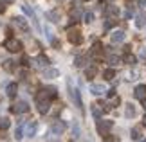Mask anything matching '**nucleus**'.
<instances>
[{
  "instance_id": "29",
  "label": "nucleus",
  "mask_w": 146,
  "mask_h": 142,
  "mask_svg": "<svg viewBox=\"0 0 146 142\" xmlns=\"http://www.w3.org/2000/svg\"><path fill=\"white\" fill-rule=\"evenodd\" d=\"M130 137H132V140H139V139H141V129H139V128H133Z\"/></svg>"
},
{
  "instance_id": "23",
  "label": "nucleus",
  "mask_w": 146,
  "mask_h": 142,
  "mask_svg": "<svg viewBox=\"0 0 146 142\" xmlns=\"http://www.w3.org/2000/svg\"><path fill=\"white\" fill-rule=\"evenodd\" d=\"M96 74H98V69H96V67H87V69H85V76H87L88 79L96 77Z\"/></svg>"
},
{
  "instance_id": "5",
  "label": "nucleus",
  "mask_w": 146,
  "mask_h": 142,
  "mask_svg": "<svg viewBox=\"0 0 146 142\" xmlns=\"http://www.w3.org/2000/svg\"><path fill=\"white\" fill-rule=\"evenodd\" d=\"M69 90H70V97H72V101H74V104L78 108H83V101H81L80 90H78V88H72V85H69Z\"/></svg>"
},
{
  "instance_id": "34",
  "label": "nucleus",
  "mask_w": 146,
  "mask_h": 142,
  "mask_svg": "<svg viewBox=\"0 0 146 142\" xmlns=\"http://www.w3.org/2000/svg\"><path fill=\"white\" fill-rule=\"evenodd\" d=\"M137 77H139V72H137V70H132L130 74H128V77H126V79H128V81H135Z\"/></svg>"
},
{
  "instance_id": "6",
  "label": "nucleus",
  "mask_w": 146,
  "mask_h": 142,
  "mask_svg": "<svg viewBox=\"0 0 146 142\" xmlns=\"http://www.w3.org/2000/svg\"><path fill=\"white\" fill-rule=\"evenodd\" d=\"M13 24L18 27L20 31H24V32L29 31V24H27V20L24 18V16H15V18H13Z\"/></svg>"
},
{
  "instance_id": "3",
  "label": "nucleus",
  "mask_w": 146,
  "mask_h": 142,
  "mask_svg": "<svg viewBox=\"0 0 146 142\" xmlns=\"http://www.w3.org/2000/svg\"><path fill=\"white\" fill-rule=\"evenodd\" d=\"M67 40L72 43V45H80L83 42V36H81V32L78 31V29H69V34H67Z\"/></svg>"
},
{
  "instance_id": "14",
  "label": "nucleus",
  "mask_w": 146,
  "mask_h": 142,
  "mask_svg": "<svg viewBox=\"0 0 146 142\" xmlns=\"http://www.w3.org/2000/svg\"><path fill=\"white\" fill-rule=\"evenodd\" d=\"M58 76H60L58 69H43V77H45V79H54Z\"/></svg>"
},
{
  "instance_id": "30",
  "label": "nucleus",
  "mask_w": 146,
  "mask_h": 142,
  "mask_svg": "<svg viewBox=\"0 0 146 142\" xmlns=\"http://www.w3.org/2000/svg\"><path fill=\"white\" fill-rule=\"evenodd\" d=\"M15 137H16V139H22V137H24V124H20V126L16 128V131H15Z\"/></svg>"
},
{
  "instance_id": "1",
  "label": "nucleus",
  "mask_w": 146,
  "mask_h": 142,
  "mask_svg": "<svg viewBox=\"0 0 146 142\" xmlns=\"http://www.w3.org/2000/svg\"><path fill=\"white\" fill-rule=\"evenodd\" d=\"M4 45H5V49H7L9 52H20L22 50V42L16 40V38H7Z\"/></svg>"
},
{
  "instance_id": "39",
  "label": "nucleus",
  "mask_w": 146,
  "mask_h": 142,
  "mask_svg": "<svg viewBox=\"0 0 146 142\" xmlns=\"http://www.w3.org/2000/svg\"><path fill=\"white\" fill-rule=\"evenodd\" d=\"M72 131H74V137H76V139L80 137V126H78V124H74V128H72Z\"/></svg>"
},
{
  "instance_id": "7",
  "label": "nucleus",
  "mask_w": 146,
  "mask_h": 142,
  "mask_svg": "<svg viewBox=\"0 0 146 142\" xmlns=\"http://www.w3.org/2000/svg\"><path fill=\"white\" fill-rule=\"evenodd\" d=\"M11 112L13 113H27L29 112V104H27L25 101H18V103L11 108Z\"/></svg>"
},
{
  "instance_id": "2",
  "label": "nucleus",
  "mask_w": 146,
  "mask_h": 142,
  "mask_svg": "<svg viewBox=\"0 0 146 142\" xmlns=\"http://www.w3.org/2000/svg\"><path fill=\"white\" fill-rule=\"evenodd\" d=\"M112 126H114V122L112 121H98V131H99V135L101 137H105V135H110V129H112Z\"/></svg>"
},
{
  "instance_id": "27",
  "label": "nucleus",
  "mask_w": 146,
  "mask_h": 142,
  "mask_svg": "<svg viewBox=\"0 0 146 142\" xmlns=\"http://www.w3.org/2000/svg\"><path fill=\"white\" fill-rule=\"evenodd\" d=\"M13 69H15V61H13V59H7V61H4V70L11 72Z\"/></svg>"
},
{
  "instance_id": "35",
  "label": "nucleus",
  "mask_w": 146,
  "mask_h": 142,
  "mask_svg": "<svg viewBox=\"0 0 146 142\" xmlns=\"http://www.w3.org/2000/svg\"><path fill=\"white\" fill-rule=\"evenodd\" d=\"M83 20H85L87 24H90V22L94 20V13H85V15H83Z\"/></svg>"
},
{
  "instance_id": "12",
  "label": "nucleus",
  "mask_w": 146,
  "mask_h": 142,
  "mask_svg": "<svg viewBox=\"0 0 146 142\" xmlns=\"http://www.w3.org/2000/svg\"><path fill=\"white\" fill-rule=\"evenodd\" d=\"M90 92L94 95H103L106 92V88H105V85H101V83H94V85H90Z\"/></svg>"
},
{
  "instance_id": "18",
  "label": "nucleus",
  "mask_w": 146,
  "mask_h": 142,
  "mask_svg": "<svg viewBox=\"0 0 146 142\" xmlns=\"http://www.w3.org/2000/svg\"><path fill=\"white\" fill-rule=\"evenodd\" d=\"M123 61H125L126 65H132V67H133V65L137 63V58H135L132 52H125V58H123Z\"/></svg>"
},
{
  "instance_id": "42",
  "label": "nucleus",
  "mask_w": 146,
  "mask_h": 142,
  "mask_svg": "<svg viewBox=\"0 0 146 142\" xmlns=\"http://www.w3.org/2000/svg\"><path fill=\"white\" fill-rule=\"evenodd\" d=\"M139 5H141V7H146V0H139Z\"/></svg>"
},
{
  "instance_id": "10",
  "label": "nucleus",
  "mask_w": 146,
  "mask_h": 142,
  "mask_svg": "<svg viewBox=\"0 0 146 142\" xmlns=\"http://www.w3.org/2000/svg\"><path fill=\"white\" fill-rule=\"evenodd\" d=\"M105 16H106V18H117V16H119V9H117V5H106V7H105Z\"/></svg>"
},
{
  "instance_id": "9",
  "label": "nucleus",
  "mask_w": 146,
  "mask_h": 142,
  "mask_svg": "<svg viewBox=\"0 0 146 142\" xmlns=\"http://www.w3.org/2000/svg\"><path fill=\"white\" fill-rule=\"evenodd\" d=\"M125 38H126L125 31H114V32L110 34L112 43H123V42H125Z\"/></svg>"
},
{
  "instance_id": "25",
  "label": "nucleus",
  "mask_w": 146,
  "mask_h": 142,
  "mask_svg": "<svg viewBox=\"0 0 146 142\" xmlns=\"http://www.w3.org/2000/svg\"><path fill=\"white\" fill-rule=\"evenodd\" d=\"M135 25L139 27V29H143V27L146 25V16H144V15H137V18H135Z\"/></svg>"
},
{
  "instance_id": "36",
  "label": "nucleus",
  "mask_w": 146,
  "mask_h": 142,
  "mask_svg": "<svg viewBox=\"0 0 146 142\" xmlns=\"http://www.w3.org/2000/svg\"><path fill=\"white\" fill-rule=\"evenodd\" d=\"M114 24H115V22H114V18H108V20L105 22V29H106V31H108V29H112V27H114Z\"/></svg>"
},
{
  "instance_id": "19",
  "label": "nucleus",
  "mask_w": 146,
  "mask_h": 142,
  "mask_svg": "<svg viewBox=\"0 0 146 142\" xmlns=\"http://www.w3.org/2000/svg\"><path fill=\"white\" fill-rule=\"evenodd\" d=\"M70 20H72V24H76L78 20H81V9L80 7H74L70 11Z\"/></svg>"
},
{
  "instance_id": "45",
  "label": "nucleus",
  "mask_w": 146,
  "mask_h": 142,
  "mask_svg": "<svg viewBox=\"0 0 146 142\" xmlns=\"http://www.w3.org/2000/svg\"><path fill=\"white\" fill-rule=\"evenodd\" d=\"M143 124H144V126H146V115H144V119H143Z\"/></svg>"
},
{
  "instance_id": "47",
  "label": "nucleus",
  "mask_w": 146,
  "mask_h": 142,
  "mask_svg": "<svg viewBox=\"0 0 146 142\" xmlns=\"http://www.w3.org/2000/svg\"><path fill=\"white\" fill-rule=\"evenodd\" d=\"M101 2H103V0H101Z\"/></svg>"
},
{
  "instance_id": "21",
  "label": "nucleus",
  "mask_w": 146,
  "mask_h": 142,
  "mask_svg": "<svg viewBox=\"0 0 146 142\" xmlns=\"http://www.w3.org/2000/svg\"><path fill=\"white\" fill-rule=\"evenodd\" d=\"M101 52H103V45H101V42H94V45H92V54L94 56H99Z\"/></svg>"
},
{
  "instance_id": "15",
  "label": "nucleus",
  "mask_w": 146,
  "mask_h": 142,
  "mask_svg": "<svg viewBox=\"0 0 146 142\" xmlns=\"http://www.w3.org/2000/svg\"><path fill=\"white\" fill-rule=\"evenodd\" d=\"M36 129H38V122H31L29 126L25 128V137H29V139H33L36 135Z\"/></svg>"
},
{
  "instance_id": "31",
  "label": "nucleus",
  "mask_w": 146,
  "mask_h": 142,
  "mask_svg": "<svg viewBox=\"0 0 146 142\" xmlns=\"http://www.w3.org/2000/svg\"><path fill=\"white\" fill-rule=\"evenodd\" d=\"M119 61H121V59H119V58H117V56H115V54H112V56H110V58H108V63H110L112 67H115L117 63H119Z\"/></svg>"
},
{
  "instance_id": "32",
  "label": "nucleus",
  "mask_w": 146,
  "mask_h": 142,
  "mask_svg": "<svg viewBox=\"0 0 146 142\" xmlns=\"http://www.w3.org/2000/svg\"><path fill=\"white\" fill-rule=\"evenodd\" d=\"M22 11H24V13L27 15V16H35V11H33L29 5H22Z\"/></svg>"
},
{
  "instance_id": "33",
  "label": "nucleus",
  "mask_w": 146,
  "mask_h": 142,
  "mask_svg": "<svg viewBox=\"0 0 146 142\" xmlns=\"http://www.w3.org/2000/svg\"><path fill=\"white\" fill-rule=\"evenodd\" d=\"M9 128V119H0V129H7Z\"/></svg>"
},
{
  "instance_id": "28",
  "label": "nucleus",
  "mask_w": 146,
  "mask_h": 142,
  "mask_svg": "<svg viewBox=\"0 0 146 142\" xmlns=\"http://www.w3.org/2000/svg\"><path fill=\"white\" fill-rule=\"evenodd\" d=\"M47 90V95H49V99H54L56 95H58V90H56L54 87H49V88H45Z\"/></svg>"
},
{
  "instance_id": "26",
  "label": "nucleus",
  "mask_w": 146,
  "mask_h": 142,
  "mask_svg": "<svg viewBox=\"0 0 146 142\" xmlns=\"http://www.w3.org/2000/svg\"><path fill=\"white\" fill-rule=\"evenodd\" d=\"M87 63V58H83V56H78V58L74 59V65L78 67V69H81V67H85Z\"/></svg>"
},
{
  "instance_id": "38",
  "label": "nucleus",
  "mask_w": 146,
  "mask_h": 142,
  "mask_svg": "<svg viewBox=\"0 0 146 142\" xmlns=\"http://www.w3.org/2000/svg\"><path fill=\"white\" fill-rule=\"evenodd\" d=\"M132 15H133V9H132V5L126 9V13H125V18H132Z\"/></svg>"
},
{
  "instance_id": "4",
  "label": "nucleus",
  "mask_w": 146,
  "mask_h": 142,
  "mask_svg": "<svg viewBox=\"0 0 146 142\" xmlns=\"http://www.w3.org/2000/svg\"><path fill=\"white\" fill-rule=\"evenodd\" d=\"M67 129V124L63 121H54L52 122V126H50V135H63V131Z\"/></svg>"
},
{
  "instance_id": "48",
  "label": "nucleus",
  "mask_w": 146,
  "mask_h": 142,
  "mask_svg": "<svg viewBox=\"0 0 146 142\" xmlns=\"http://www.w3.org/2000/svg\"><path fill=\"white\" fill-rule=\"evenodd\" d=\"M70 142H72V140H70Z\"/></svg>"
},
{
  "instance_id": "22",
  "label": "nucleus",
  "mask_w": 146,
  "mask_h": 142,
  "mask_svg": "<svg viewBox=\"0 0 146 142\" xmlns=\"http://www.w3.org/2000/svg\"><path fill=\"white\" fill-rule=\"evenodd\" d=\"M47 18L50 20V22H60V13L58 11H47Z\"/></svg>"
},
{
  "instance_id": "11",
  "label": "nucleus",
  "mask_w": 146,
  "mask_h": 142,
  "mask_svg": "<svg viewBox=\"0 0 146 142\" xmlns=\"http://www.w3.org/2000/svg\"><path fill=\"white\" fill-rule=\"evenodd\" d=\"M119 103H121V99H119V95H110V99H108V103L105 104V112L106 110H112L114 106H119Z\"/></svg>"
},
{
  "instance_id": "16",
  "label": "nucleus",
  "mask_w": 146,
  "mask_h": 142,
  "mask_svg": "<svg viewBox=\"0 0 146 142\" xmlns=\"http://www.w3.org/2000/svg\"><path fill=\"white\" fill-rule=\"evenodd\" d=\"M16 92H18V85H16V83H9L7 87H5V94H7V97H15Z\"/></svg>"
},
{
  "instance_id": "46",
  "label": "nucleus",
  "mask_w": 146,
  "mask_h": 142,
  "mask_svg": "<svg viewBox=\"0 0 146 142\" xmlns=\"http://www.w3.org/2000/svg\"><path fill=\"white\" fill-rule=\"evenodd\" d=\"M143 142H146V140H143Z\"/></svg>"
},
{
  "instance_id": "44",
  "label": "nucleus",
  "mask_w": 146,
  "mask_h": 142,
  "mask_svg": "<svg viewBox=\"0 0 146 142\" xmlns=\"http://www.w3.org/2000/svg\"><path fill=\"white\" fill-rule=\"evenodd\" d=\"M143 108H144V112H146V97L143 99Z\"/></svg>"
},
{
  "instance_id": "17",
  "label": "nucleus",
  "mask_w": 146,
  "mask_h": 142,
  "mask_svg": "<svg viewBox=\"0 0 146 142\" xmlns=\"http://www.w3.org/2000/svg\"><path fill=\"white\" fill-rule=\"evenodd\" d=\"M125 117L126 119H133V117H135V106H133L132 103H128L125 106Z\"/></svg>"
},
{
  "instance_id": "43",
  "label": "nucleus",
  "mask_w": 146,
  "mask_h": 142,
  "mask_svg": "<svg viewBox=\"0 0 146 142\" xmlns=\"http://www.w3.org/2000/svg\"><path fill=\"white\" fill-rule=\"evenodd\" d=\"M141 56H143V58H146V49H143V50H141Z\"/></svg>"
},
{
  "instance_id": "41",
  "label": "nucleus",
  "mask_w": 146,
  "mask_h": 142,
  "mask_svg": "<svg viewBox=\"0 0 146 142\" xmlns=\"http://www.w3.org/2000/svg\"><path fill=\"white\" fill-rule=\"evenodd\" d=\"M27 61H29V59H27L25 56H24V58H22V65H29V63H27Z\"/></svg>"
},
{
  "instance_id": "13",
  "label": "nucleus",
  "mask_w": 146,
  "mask_h": 142,
  "mask_svg": "<svg viewBox=\"0 0 146 142\" xmlns=\"http://www.w3.org/2000/svg\"><path fill=\"white\" fill-rule=\"evenodd\" d=\"M133 95H135V99H144L146 97V87L144 85H139V87H135V90H133Z\"/></svg>"
},
{
  "instance_id": "8",
  "label": "nucleus",
  "mask_w": 146,
  "mask_h": 142,
  "mask_svg": "<svg viewBox=\"0 0 146 142\" xmlns=\"http://www.w3.org/2000/svg\"><path fill=\"white\" fill-rule=\"evenodd\" d=\"M35 67L36 69H47L49 67V58L47 56H43V54H40V56H36V59H35Z\"/></svg>"
},
{
  "instance_id": "20",
  "label": "nucleus",
  "mask_w": 146,
  "mask_h": 142,
  "mask_svg": "<svg viewBox=\"0 0 146 142\" xmlns=\"http://www.w3.org/2000/svg\"><path fill=\"white\" fill-rule=\"evenodd\" d=\"M92 115H94V119H96V121H99V119L103 117V110H101L98 104H94V106H92Z\"/></svg>"
},
{
  "instance_id": "37",
  "label": "nucleus",
  "mask_w": 146,
  "mask_h": 142,
  "mask_svg": "<svg viewBox=\"0 0 146 142\" xmlns=\"http://www.w3.org/2000/svg\"><path fill=\"white\" fill-rule=\"evenodd\" d=\"M105 142H119L117 137H108V135H105Z\"/></svg>"
},
{
  "instance_id": "24",
  "label": "nucleus",
  "mask_w": 146,
  "mask_h": 142,
  "mask_svg": "<svg viewBox=\"0 0 146 142\" xmlns=\"http://www.w3.org/2000/svg\"><path fill=\"white\" fill-rule=\"evenodd\" d=\"M103 77L106 79V81H112V79L115 77V70H114V69H106V70L103 72Z\"/></svg>"
},
{
  "instance_id": "40",
  "label": "nucleus",
  "mask_w": 146,
  "mask_h": 142,
  "mask_svg": "<svg viewBox=\"0 0 146 142\" xmlns=\"http://www.w3.org/2000/svg\"><path fill=\"white\" fill-rule=\"evenodd\" d=\"M4 11H5V5H4L2 2H0V15H2V13H4Z\"/></svg>"
}]
</instances>
